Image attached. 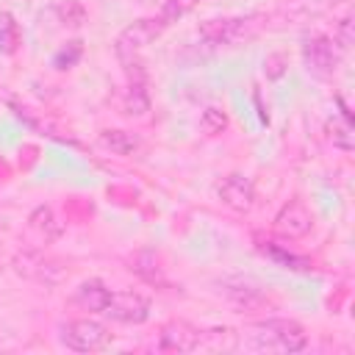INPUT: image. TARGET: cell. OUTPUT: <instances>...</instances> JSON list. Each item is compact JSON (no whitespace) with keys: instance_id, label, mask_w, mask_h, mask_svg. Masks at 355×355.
Wrapping results in <instances>:
<instances>
[{"instance_id":"ac0fdd59","label":"cell","mask_w":355,"mask_h":355,"mask_svg":"<svg viewBox=\"0 0 355 355\" xmlns=\"http://www.w3.org/2000/svg\"><path fill=\"white\" fill-rule=\"evenodd\" d=\"M227 297H230L239 308H252V305L263 302L261 291H258V288H252V286H244V283H239L236 288H227Z\"/></svg>"},{"instance_id":"8fae6325","label":"cell","mask_w":355,"mask_h":355,"mask_svg":"<svg viewBox=\"0 0 355 355\" xmlns=\"http://www.w3.org/2000/svg\"><path fill=\"white\" fill-rule=\"evenodd\" d=\"M258 250H261L266 258H272L277 266H283V269L308 272V269L313 266L308 258H302V255H294V252H288L286 247H280V244H275V241H261V239H258Z\"/></svg>"},{"instance_id":"7c38bea8","label":"cell","mask_w":355,"mask_h":355,"mask_svg":"<svg viewBox=\"0 0 355 355\" xmlns=\"http://www.w3.org/2000/svg\"><path fill=\"white\" fill-rule=\"evenodd\" d=\"M22 44V31H19V22L14 19L11 11H0V53L3 55H11L17 53Z\"/></svg>"},{"instance_id":"4fadbf2b","label":"cell","mask_w":355,"mask_h":355,"mask_svg":"<svg viewBox=\"0 0 355 355\" xmlns=\"http://www.w3.org/2000/svg\"><path fill=\"white\" fill-rule=\"evenodd\" d=\"M100 144L108 147L116 155H130V153L139 150V139L133 133H128V130H103L100 133Z\"/></svg>"},{"instance_id":"5b68a950","label":"cell","mask_w":355,"mask_h":355,"mask_svg":"<svg viewBox=\"0 0 355 355\" xmlns=\"http://www.w3.org/2000/svg\"><path fill=\"white\" fill-rule=\"evenodd\" d=\"M302 61H305L308 72H313L316 78H330L338 67V50L333 44V39H327L322 33H311L302 39Z\"/></svg>"},{"instance_id":"ba28073f","label":"cell","mask_w":355,"mask_h":355,"mask_svg":"<svg viewBox=\"0 0 355 355\" xmlns=\"http://www.w3.org/2000/svg\"><path fill=\"white\" fill-rule=\"evenodd\" d=\"M275 230L286 239L308 236L313 230V214L308 211V205L302 200H288L275 216Z\"/></svg>"},{"instance_id":"7a4b0ae2","label":"cell","mask_w":355,"mask_h":355,"mask_svg":"<svg viewBox=\"0 0 355 355\" xmlns=\"http://www.w3.org/2000/svg\"><path fill=\"white\" fill-rule=\"evenodd\" d=\"M166 28H169V25L155 14V17H141V19L130 22L128 28L119 31V36H116V42H114V53H116V58L122 61L125 72L141 67V64H139V53H141L153 39H158Z\"/></svg>"},{"instance_id":"9c48e42d","label":"cell","mask_w":355,"mask_h":355,"mask_svg":"<svg viewBox=\"0 0 355 355\" xmlns=\"http://www.w3.org/2000/svg\"><path fill=\"white\" fill-rule=\"evenodd\" d=\"M216 197L222 200V205H227V208L244 214V211H250L252 202H255V183H252L250 178L233 172V175H227V178H222V180L216 183Z\"/></svg>"},{"instance_id":"3957f363","label":"cell","mask_w":355,"mask_h":355,"mask_svg":"<svg viewBox=\"0 0 355 355\" xmlns=\"http://www.w3.org/2000/svg\"><path fill=\"white\" fill-rule=\"evenodd\" d=\"M261 28V17L258 14H247V17H219V19H205L200 25V39L211 47H222V44H236L244 39H252Z\"/></svg>"},{"instance_id":"52a82bcc","label":"cell","mask_w":355,"mask_h":355,"mask_svg":"<svg viewBox=\"0 0 355 355\" xmlns=\"http://www.w3.org/2000/svg\"><path fill=\"white\" fill-rule=\"evenodd\" d=\"M200 344H202V330L183 319H172L158 330V349L164 352H194Z\"/></svg>"},{"instance_id":"30bf717a","label":"cell","mask_w":355,"mask_h":355,"mask_svg":"<svg viewBox=\"0 0 355 355\" xmlns=\"http://www.w3.org/2000/svg\"><path fill=\"white\" fill-rule=\"evenodd\" d=\"M108 300H111V288L103 280H97V277L80 283L78 291H75V302L80 308H86V311H94V313H103L105 305H108Z\"/></svg>"},{"instance_id":"2e32d148","label":"cell","mask_w":355,"mask_h":355,"mask_svg":"<svg viewBox=\"0 0 355 355\" xmlns=\"http://www.w3.org/2000/svg\"><path fill=\"white\" fill-rule=\"evenodd\" d=\"M80 55H83V42L75 39V42H69L67 47H61V50L53 55V67H55V69H69V67H75V64L80 61Z\"/></svg>"},{"instance_id":"e0dca14e","label":"cell","mask_w":355,"mask_h":355,"mask_svg":"<svg viewBox=\"0 0 355 355\" xmlns=\"http://www.w3.org/2000/svg\"><path fill=\"white\" fill-rule=\"evenodd\" d=\"M200 128H202V133L216 136V133H222L227 128V114L222 108H205L202 116H200Z\"/></svg>"},{"instance_id":"d6986e66","label":"cell","mask_w":355,"mask_h":355,"mask_svg":"<svg viewBox=\"0 0 355 355\" xmlns=\"http://www.w3.org/2000/svg\"><path fill=\"white\" fill-rule=\"evenodd\" d=\"M333 44H338L341 50H349V44H352V19L349 17L338 22V31L333 36Z\"/></svg>"},{"instance_id":"6da1fadb","label":"cell","mask_w":355,"mask_h":355,"mask_svg":"<svg viewBox=\"0 0 355 355\" xmlns=\"http://www.w3.org/2000/svg\"><path fill=\"white\" fill-rule=\"evenodd\" d=\"M241 347L255 352H302L308 347V333L294 319H258L250 322L241 333Z\"/></svg>"},{"instance_id":"9a60e30c","label":"cell","mask_w":355,"mask_h":355,"mask_svg":"<svg viewBox=\"0 0 355 355\" xmlns=\"http://www.w3.org/2000/svg\"><path fill=\"white\" fill-rule=\"evenodd\" d=\"M202 0H164V6H161V11H158V17L166 22V25H172V22H178L180 17H186L194 6H200Z\"/></svg>"},{"instance_id":"8992f818","label":"cell","mask_w":355,"mask_h":355,"mask_svg":"<svg viewBox=\"0 0 355 355\" xmlns=\"http://www.w3.org/2000/svg\"><path fill=\"white\" fill-rule=\"evenodd\" d=\"M103 313L111 316L114 322L141 324L150 316V300L139 291H111V300H108Z\"/></svg>"},{"instance_id":"5bb4252c","label":"cell","mask_w":355,"mask_h":355,"mask_svg":"<svg viewBox=\"0 0 355 355\" xmlns=\"http://www.w3.org/2000/svg\"><path fill=\"white\" fill-rule=\"evenodd\" d=\"M130 269H133L139 277H144L147 283H155V286H166V280H164L161 269L155 266V255H153V252H139V255L130 261Z\"/></svg>"},{"instance_id":"277c9868","label":"cell","mask_w":355,"mask_h":355,"mask_svg":"<svg viewBox=\"0 0 355 355\" xmlns=\"http://www.w3.org/2000/svg\"><path fill=\"white\" fill-rule=\"evenodd\" d=\"M58 341L75 352H100L111 344V330L97 319H69L58 324Z\"/></svg>"}]
</instances>
